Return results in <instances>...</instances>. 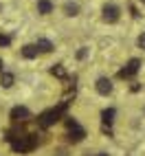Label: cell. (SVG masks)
<instances>
[{"label":"cell","mask_w":145,"mask_h":156,"mask_svg":"<svg viewBox=\"0 0 145 156\" xmlns=\"http://www.w3.org/2000/svg\"><path fill=\"white\" fill-rule=\"evenodd\" d=\"M11 40H9V35H0V46H7Z\"/></svg>","instance_id":"16"},{"label":"cell","mask_w":145,"mask_h":156,"mask_svg":"<svg viewBox=\"0 0 145 156\" xmlns=\"http://www.w3.org/2000/svg\"><path fill=\"white\" fill-rule=\"evenodd\" d=\"M33 145H35V136H29V139L16 141V143H13V150H16V152H29Z\"/></svg>","instance_id":"4"},{"label":"cell","mask_w":145,"mask_h":156,"mask_svg":"<svg viewBox=\"0 0 145 156\" xmlns=\"http://www.w3.org/2000/svg\"><path fill=\"white\" fill-rule=\"evenodd\" d=\"M2 66H5V62H2V59H0V73H2Z\"/></svg>","instance_id":"18"},{"label":"cell","mask_w":145,"mask_h":156,"mask_svg":"<svg viewBox=\"0 0 145 156\" xmlns=\"http://www.w3.org/2000/svg\"><path fill=\"white\" fill-rule=\"evenodd\" d=\"M115 114H117V112H115V108L103 110V112H101V119H103V123H106V126H110V123L115 121Z\"/></svg>","instance_id":"12"},{"label":"cell","mask_w":145,"mask_h":156,"mask_svg":"<svg viewBox=\"0 0 145 156\" xmlns=\"http://www.w3.org/2000/svg\"><path fill=\"white\" fill-rule=\"evenodd\" d=\"M97 156H108V154H106V152H99V154H97Z\"/></svg>","instance_id":"19"},{"label":"cell","mask_w":145,"mask_h":156,"mask_svg":"<svg viewBox=\"0 0 145 156\" xmlns=\"http://www.w3.org/2000/svg\"><path fill=\"white\" fill-rule=\"evenodd\" d=\"M20 53H22V57H27V59H33V57H37L40 51L35 48V44H27V46H22Z\"/></svg>","instance_id":"8"},{"label":"cell","mask_w":145,"mask_h":156,"mask_svg":"<svg viewBox=\"0 0 145 156\" xmlns=\"http://www.w3.org/2000/svg\"><path fill=\"white\" fill-rule=\"evenodd\" d=\"M62 110L64 108H55V110H48L44 117H42V126H51V123H55L59 117H62Z\"/></svg>","instance_id":"5"},{"label":"cell","mask_w":145,"mask_h":156,"mask_svg":"<svg viewBox=\"0 0 145 156\" xmlns=\"http://www.w3.org/2000/svg\"><path fill=\"white\" fill-rule=\"evenodd\" d=\"M35 48L42 51V53H51V51H53V42H48V40H37Z\"/></svg>","instance_id":"10"},{"label":"cell","mask_w":145,"mask_h":156,"mask_svg":"<svg viewBox=\"0 0 145 156\" xmlns=\"http://www.w3.org/2000/svg\"><path fill=\"white\" fill-rule=\"evenodd\" d=\"M53 2L51 0H37V13L40 16H48V13H53Z\"/></svg>","instance_id":"6"},{"label":"cell","mask_w":145,"mask_h":156,"mask_svg":"<svg viewBox=\"0 0 145 156\" xmlns=\"http://www.w3.org/2000/svg\"><path fill=\"white\" fill-rule=\"evenodd\" d=\"M29 110L27 108H22V106H18V108H13V112H11V119H16V121H22V119H27L29 117Z\"/></svg>","instance_id":"9"},{"label":"cell","mask_w":145,"mask_h":156,"mask_svg":"<svg viewBox=\"0 0 145 156\" xmlns=\"http://www.w3.org/2000/svg\"><path fill=\"white\" fill-rule=\"evenodd\" d=\"M119 18H121V9L117 5H106L103 7V20H106V22L115 24V22H119Z\"/></svg>","instance_id":"1"},{"label":"cell","mask_w":145,"mask_h":156,"mask_svg":"<svg viewBox=\"0 0 145 156\" xmlns=\"http://www.w3.org/2000/svg\"><path fill=\"white\" fill-rule=\"evenodd\" d=\"M139 68H141V59L134 57V59H130V62H128V66L123 68L119 75H121L123 79H126V77H132V75H136V73H139Z\"/></svg>","instance_id":"2"},{"label":"cell","mask_w":145,"mask_h":156,"mask_svg":"<svg viewBox=\"0 0 145 156\" xmlns=\"http://www.w3.org/2000/svg\"><path fill=\"white\" fill-rule=\"evenodd\" d=\"M86 55H88V48H86V46H84V48H79V51H77V59H84Z\"/></svg>","instance_id":"15"},{"label":"cell","mask_w":145,"mask_h":156,"mask_svg":"<svg viewBox=\"0 0 145 156\" xmlns=\"http://www.w3.org/2000/svg\"><path fill=\"white\" fill-rule=\"evenodd\" d=\"M0 84H2V88H11L13 84H16V77L11 75V73H0Z\"/></svg>","instance_id":"7"},{"label":"cell","mask_w":145,"mask_h":156,"mask_svg":"<svg viewBox=\"0 0 145 156\" xmlns=\"http://www.w3.org/2000/svg\"><path fill=\"white\" fill-rule=\"evenodd\" d=\"M141 2H143V5H145V0H141Z\"/></svg>","instance_id":"20"},{"label":"cell","mask_w":145,"mask_h":156,"mask_svg":"<svg viewBox=\"0 0 145 156\" xmlns=\"http://www.w3.org/2000/svg\"><path fill=\"white\" fill-rule=\"evenodd\" d=\"M51 73H53V75H57V77H66V70H64V66H53L51 68Z\"/></svg>","instance_id":"14"},{"label":"cell","mask_w":145,"mask_h":156,"mask_svg":"<svg viewBox=\"0 0 145 156\" xmlns=\"http://www.w3.org/2000/svg\"><path fill=\"white\" fill-rule=\"evenodd\" d=\"M139 46L145 51V33H141V35H139Z\"/></svg>","instance_id":"17"},{"label":"cell","mask_w":145,"mask_h":156,"mask_svg":"<svg viewBox=\"0 0 145 156\" xmlns=\"http://www.w3.org/2000/svg\"><path fill=\"white\" fill-rule=\"evenodd\" d=\"M64 11H66V16H70V18H72V16H77V13H79V5L68 2V5L64 7Z\"/></svg>","instance_id":"13"},{"label":"cell","mask_w":145,"mask_h":156,"mask_svg":"<svg viewBox=\"0 0 145 156\" xmlns=\"http://www.w3.org/2000/svg\"><path fill=\"white\" fill-rule=\"evenodd\" d=\"M84 136H86V132H84V130H81L79 126L75 128V132H72V130H70V134H68V139H70L72 143H79V141H81V139H84Z\"/></svg>","instance_id":"11"},{"label":"cell","mask_w":145,"mask_h":156,"mask_svg":"<svg viewBox=\"0 0 145 156\" xmlns=\"http://www.w3.org/2000/svg\"><path fill=\"white\" fill-rule=\"evenodd\" d=\"M95 88H97L99 95L108 97L110 92H112V81H110L108 77H99V79H97V84H95Z\"/></svg>","instance_id":"3"}]
</instances>
